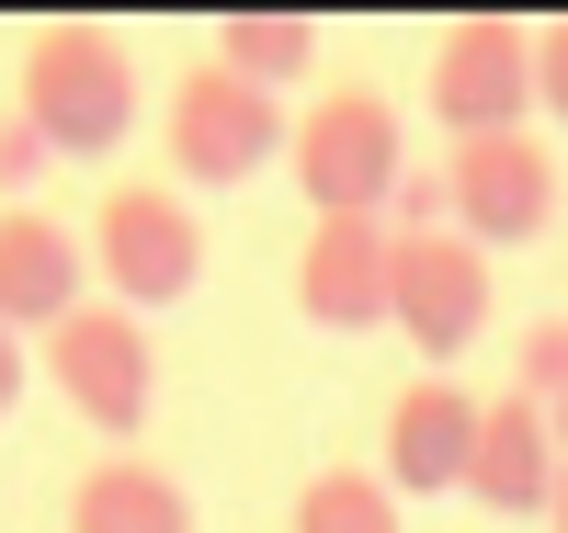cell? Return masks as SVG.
<instances>
[{"mask_svg":"<svg viewBox=\"0 0 568 533\" xmlns=\"http://www.w3.org/2000/svg\"><path fill=\"white\" fill-rule=\"evenodd\" d=\"M12 103L34 114V136L58 160H103L136 136V58H125V34L114 23H45L23 45V80H12Z\"/></svg>","mask_w":568,"mask_h":533,"instance_id":"cell-1","label":"cell"},{"mask_svg":"<svg viewBox=\"0 0 568 533\" xmlns=\"http://www.w3.org/2000/svg\"><path fill=\"white\" fill-rule=\"evenodd\" d=\"M296 193L318 216H387L398 182H409V148H398V103L375 80H342L296 114V148H284Z\"/></svg>","mask_w":568,"mask_h":533,"instance_id":"cell-2","label":"cell"},{"mask_svg":"<svg viewBox=\"0 0 568 533\" xmlns=\"http://www.w3.org/2000/svg\"><path fill=\"white\" fill-rule=\"evenodd\" d=\"M91 262H103L114 307L149 318V307H182L205 284V227H194V205L171 182H114L103 216H91Z\"/></svg>","mask_w":568,"mask_h":533,"instance_id":"cell-3","label":"cell"},{"mask_svg":"<svg viewBox=\"0 0 568 533\" xmlns=\"http://www.w3.org/2000/svg\"><path fill=\"white\" fill-rule=\"evenodd\" d=\"M273 148H296V114H284L262 80L216 69V58L171 80V171L182 182H251Z\"/></svg>","mask_w":568,"mask_h":533,"instance_id":"cell-4","label":"cell"},{"mask_svg":"<svg viewBox=\"0 0 568 533\" xmlns=\"http://www.w3.org/2000/svg\"><path fill=\"white\" fill-rule=\"evenodd\" d=\"M444 216L478 250H535L557 227V148H535V125L524 136H466L444 160Z\"/></svg>","mask_w":568,"mask_h":533,"instance_id":"cell-5","label":"cell"},{"mask_svg":"<svg viewBox=\"0 0 568 533\" xmlns=\"http://www.w3.org/2000/svg\"><path fill=\"white\" fill-rule=\"evenodd\" d=\"M45 375H58V398L91 431H114V443L160 398V352H149V329H136V307H114V296H91L69 329H45Z\"/></svg>","mask_w":568,"mask_h":533,"instance_id":"cell-6","label":"cell"},{"mask_svg":"<svg viewBox=\"0 0 568 533\" xmlns=\"http://www.w3.org/2000/svg\"><path fill=\"white\" fill-rule=\"evenodd\" d=\"M433 114L455 125V148L466 136H524V114H535V23H500V12L444 23V45H433Z\"/></svg>","mask_w":568,"mask_h":533,"instance_id":"cell-7","label":"cell"},{"mask_svg":"<svg viewBox=\"0 0 568 533\" xmlns=\"http://www.w3.org/2000/svg\"><path fill=\"white\" fill-rule=\"evenodd\" d=\"M296 307L329 341H364V329L398 318V227L387 216H318L296 250Z\"/></svg>","mask_w":568,"mask_h":533,"instance_id":"cell-8","label":"cell"},{"mask_svg":"<svg viewBox=\"0 0 568 533\" xmlns=\"http://www.w3.org/2000/svg\"><path fill=\"white\" fill-rule=\"evenodd\" d=\"M387 329L420 352V375H455V352L489 329V250L478 238H444V227L398 238V318Z\"/></svg>","mask_w":568,"mask_h":533,"instance_id":"cell-9","label":"cell"},{"mask_svg":"<svg viewBox=\"0 0 568 533\" xmlns=\"http://www.w3.org/2000/svg\"><path fill=\"white\" fill-rule=\"evenodd\" d=\"M478 420L489 398H466L455 375H409L398 398H387V489L398 500H433V489H466V465H478Z\"/></svg>","mask_w":568,"mask_h":533,"instance_id":"cell-10","label":"cell"},{"mask_svg":"<svg viewBox=\"0 0 568 533\" xmlns=\"http://www.w3.org/2000/svg\"><path fill=\"white\" fill-rule=\"evenodd\" d=\"M557 476H568L557 409H535L524 386H511V398H489V420H478V465H466V500H489L500 522H535V511H557Z\"/></svg>","mask_w":568,"mask_h":533,"instance_id":"cell-11","label":"cell"},{"mask_svg":"<svg viewBox=\"0 0 568 533\" xmlns=\"http://www.w3.org/2000/svg\"><path fill=\"white\" fill-rule=\"evenodd\" d=\"M91 296H80V227H58V216H34V205H12L0 216V329H69Z\"/></svg>","mask_w":568,"mask_h":533,"instance_id":"cell-12","label":"cell"},{"mask_svg":"<svg viewBox=\"0 0 568 533\" xmlns=\"http://www.w3.org/2000/svg\"><path fill=\"white\" fill-rule=\"evenodd\" d=\"M69 533H194V489L149 454H103L69 489Z\"/></svg>","mask_w":568,"mask_h":533,"instance_id":"cell-13","label":"cell"},{"mask_svg":"<svg viewBox=\"0 0 568 533\" xmlns=\"http://www.w3.org/2000/svg\"><path fill=\"white\" fill-rule=\"evenodd\" d=\"M216 69L284 91V80L318 69V23H307V12H227V23H216Z\"/></svg>","mask_w":568,"mask_h":533,"instance_id":"cell-14","label":"cell"},{"mask_svg":"<svg viewBox=\"0 0 568 533\" xmlns=\"http://www.w3.org/2000/svg\"><path fill=\"white\" fill-rule=\"evenodd\" d=\"M296 533H398V489L364 465H318L296 489Z\"/></svg>","mask_w":568,"mask_h":533,"instance_id":"cell-15","label":"cell"},{"mask_svg":"<svg viewBox=\"0 0 568 533\" xmlns=\"http://www.w3.org/2000/svg\"><path fill=\"white\" fill-rule=\"evenodd\" d=\"M511 386H524L535 409H568V318H535L524 352H511Z\"/></svg>","mask_w":568,"mask_h":533,"instance_id":"cell-16","label":"cell"},{"mask_svg":"<svg viewBox=\"0 0 568 533\" xmlns=\"http://www.w3.org/2000/svg\"><path fill=\"white\" fill-rule=\"evenodd\" d=\"M45 160H58V148H45V136H34V114L12 103V114H0V193H23V182H45Z\"/></svg>","mask_w":568,"mask_h":533,"instance_id":"cell-17","label":"cell"},{"mask_svg":"<svg viewBox=\"0 0 568 533\" xmlns=\"http://www.w3.org/2000/svg\"><path fill=\"white\" fill-rule=\"evenodd\" d=\"M535 103L568 125V12H557V23H535Z\"/></svg>","mask_w":568,"mask_h":533,"instance_id":"cell-18","label":"cell"},{"mask_svg":"<svg viewBox=\"0 0 568 533\" xmlns=\"http://www.w3.org/2000/svg\"><path fill=\"white\" fill-rule=\"evenodd\" d=\"M12 398H23V341L0 329V420H12Z\"/></svg>","mask_w":568,"mask_h":533,"instance_id":"cell-19","label":"cell"},{"mask_svg":"<svg viewBox=\"0 0 568 533\" xmlns=\"http://www.w3.org/2000/svg\"><path fill=\"white\" fill-rule=\"evenodd\" d=\"M546 533H568V476H557V511H546Z\"/></svg>","mask_w":568,"mask_h":533,"instance_id":"cell-20","label":"cell"},{"mask_svg":"<svg viewBox=\"0 0 568 533\" xmlns=\"http://www.w3.org/2000/svg\"><path fill=\"white\" fill-rule=\"evenodd\" d=\"M557 443H568V409H557Z\"/></svg>","mask_w":568,"mask_h":533,"instance_id":"cell-21","label":"cell"}]
</instances>
